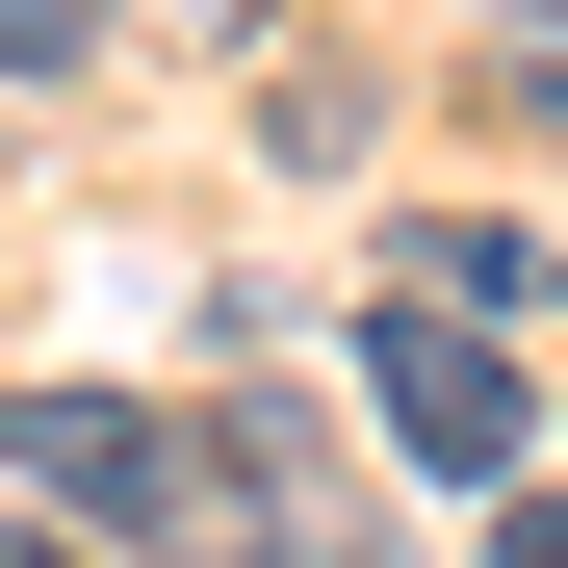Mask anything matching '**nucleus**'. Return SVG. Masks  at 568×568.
<instances>
[{"instance_id":"f257e3e1","label":"nucleus","mask_w":568,"mask_h":568,"mask_svg":"<svg viewBox=\"0 0 568 568\" xmlns=\"http://www.w3.org/2000/svg\"><path fill=\"white\" fill-rule=\"evenodd\" d=\"M0 465L78 517H130L155 568H233V414H130V388H0Z\"/></svg>"},{"instance_id":"f03ea898","label":"nucleus","mask_w":568,"mask_h":568,"mask_svg":"<svg viewBox=\"0 0 568 568\" xmlns=\"http://www.w3.org/2000/svg\"><path fill=\"white\" fill-rule=\"evenodd\" d=\"M362 414H388L439 491H517V362L439 311V284H362Z\"/></svg>"},{"instance_id":"7ed1b4c3","label":"nucleus","mask_w":568,"mask_h":568,"mask_svg":"<svg viewBox=\"0 0 568 568\" xmlns=\"http://www.w3.org/2000/svg\"><path fill=\"white\" fill-rule=\"evenodd\" d=\"M233 568H388V542H362V491H336L284 414H233Z\"/></svg>"},{"instance_id":"20e7f679","label":"nucleus","mask_w":568,"mask_h":568,"mask_svg":"<svg viewBox=\"0 0 568 568\" xmlns=\"http://www.w3.org/2000/svg\"><path fill=\"white\" fill-rule=\"evenodd\" d=\"M78 27H104V0H0V104H27V78H78Z\"/></svg>"},{"instance_id":"39448f33","label":"nucleus","mask_w":568,"mask_h":568,"mask_svg":"<svg viewBox=\"0 0 568 568\" xmlns=\"http://www.w3.org/2000/svg\"><path fill=\"white\" fill-rule=\"evenodd\" d=\"M491 568H568V491H491Z\"/></svg>"},{"instance_id":"423d86ee","label":"nucleus","mask_w":568,"mask_h":568,"mask_svg":"<svg viewBox=\"0 0 568 568\" xmlns=\"http://www.w3.org/2000/svg\"><path fill=\"white\" fill-rule=\"evenodd\" d=\"M491 52H517V78H568V0H491Z\"/></svg>"},{"instance_id":"0eeeda50","label":"nucleus","mask_w":568,"mask_h":568,"mask_svg":"<svg viewBox=\"0 0 568 568\" xmlns=\"http://www.w3.org/2000/svg\"><path fill=\"white\" fill-rule=\"evenodd\" d=\"M517 130H542V155H568V78H517Z\"/></svg>"},{"instance_id":"6e6552de","label":"nucleus","mask_w":568,"mask_h":568,"mask_svg":"<svg viewBox=\"0 0 568 568\" xmlns=\"http://www.w3.org/2000/svg\"><path fill=\"white\" fill-rule=\"evenodd\" d=\"M0 568H78V542H0Z\"/></svg>"}]
</instances>
